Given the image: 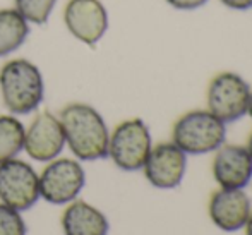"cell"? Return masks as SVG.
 Returning a JSON list of instances; mask_svg holds the SVG:
<instances>
[{"mask_svg":"<svg viewBox=\"0 0 252 235\" xmlns=\"http://www.w3.org/2000/svg\"><path fill=\"white\" fill-rule=\"evenodd\" d=\"M251 209V199L244 189H220L209 199V218L223 232L244 229Z\"/></svg>","mask_w":252,"mask_h":235,"instance_id":"12","label":"cell"},{"mask_svg":"<svg viewBox=\"0 0 252 235\" xmlns=\"http://www.w3.org/2000/svg\"><path fill=\"white\" fill-rule=\"evenodd\" d=\"M63 235H108L110 223L98 208L81 199H74L60 218Z\"/></svg>","mask_w":252,"mask_h":235,"instance_id":"13","label":"cell"},{"mask_svg":"<svg viewBox=\"0 0 252 235\" xmlns=\"http://www.w3.org/2000/svg\"><path fill=\"white\" fill-rule=\"evenodd\" d=\"M172 137L186 155H206L225 144L226 124L209 110H192L177 120Z\"/></svg>","mask_w":252,"mask_h":235,"instance_id":"3","label":"cell"},{"mask_svg":"<svg viewBox=\"0 0 252 235\" xmlns=\"http://www.w3.org/2000/svg\"><path fill=\"white\" fill-rule=\"evenodd\" d=\"M165 2L177 10H196L208 3L209 0H165Z\"/></svg>","mask_w":252,"mask_h":235,"instance_id":"18","label":"cell"},{"mask_svg":"<svg viewBox=\"0 0 252 235\" xmlns=\"http://www.w3.org/2000/svg\"><path fill=\"white\" fill-rule=\"evenodd\" d=\"M65 137L60 120L52 112H40L24 131L23 149L34 162H52L62 153Z\"/></svg>","mask_w":252,"mask_h":235,"instance_id":"9","label":"cell"},{"mask_svg":"<svg viewBox=\"0 0 252 235\" xmlns=\"http://www.w3.org/2000/svg\"><path fill=\"white\" fill-rule=\"evenodd\" d=\"M247 151H249V155L252 156V133H251V136H249V141H247Z\"/></svg>","mask_w":252,"mask_h":235,"instance_id":"21","label":"cell"},{"mask_svg":"<svg viewBox=\"0 0 252 235\" xmlns=\"http://www.w3.org/2000/svg\"><path fill=\"white\" fill-rule=\"evenodd\" d=\"M143 170L153 187L175 189L186 175L187 155L173 142H159L151 148Z\"/></svg>","mask_w":252,"mask_h":235,"instance_id":"10","label":"cell"},{"mask_svg":"<svg viewBox=\"0 0 252 235\" xmlns=\"http://www.w3.org/2000/svg\"><path fill=\"white\" fill-rule=\"evenodd\" d=\"M30 36V23L16 9H0V57L16 52Z\"/></svg>","mask_w":252,"mask_h":235,"instance_id":"14","label":"cell"},{"mask_svg":"<svg viewBox=\"0 0 252 235\" xmlns=\"http://www.w3.org/2000/svg\"><path fill=\"white\" fill-rule=\"evenodd\" d=\"M40 199L38 173L28 162L19 158L0 163V202L26 211Z\"/></svg>","mask_w":252,"mask_h":235,"instance_id":"7","label":"cell"},{"mask_svg":"<svg viewBox=\"0 0 252 235\" xmlns=\"http://www.w3.org/2000/svg\"><path fill=\"white\" fill-rule=\"evenodd\" d=\"M24 126L14 115H0V163L12 160L23 151Z\"/></svg>","mask_w":252,"mask_h":235,"instance_id":"15","label":"cell"},{"mask_svg":"<svg viewBox=\"0 0 252 235\" xmlns=\"http://www.w3.org/2000/svg\"><path fill=\"white\" fill-rule=\"evenodd\" d=\"M63 24L77 41L94 47L108 30V12L100 0H69Z\"/></svg>","mask_w":252,"mask_h":235,"instance_id":"8","label":"cell"},{"mask_svg":"<svg viewBox=\"0 0 252 235\" xmlns=\"http://www.w3.org/2000/svg\"><path fill=\"white\" fill-rule=\"evenodd\" d=\"M40 180V198L50 204H69L86 186V172L79 160L59 158L47 163Z\"/></svg>","mask_w":252,"mask_h":235,"instance_id":"5","label":"cell"},{"mask_svg":"<svg viewBox=\"0 0 252 235\" xmlns=\"http://www.w3.org/2000/svg\"><path fill=\"white\" fill-rule=\"evenodd\" d=\"M153 148L151 134L141 119L120 122L108 139V156L124 172L143 170Z\"/></svg>","mask_w":252,"mask_h":235,"instance_id":"4","label":"cell"},{"mask_svg":"<svg viewBox=\"0 0 252 235\" xmlns=\"http://www.w3.org/2000/svg\"><path fill=\"white\" fill-rule=\"evenodd\" d=\"M213 177L221 189H244L252 180V156L246 146L223 144L213 160Z\"/></svg>","mask_w":252,"mask_h":235,"instance_id":"11","label":"cell"},{"mask_svg":"<svg viewBox=\"0 0 252 235\" xmlns=\"http://www.w3.org/2000/svg\"><path fill=\"white\" fill-rule=\"evenodd\" d=\"M57 0H14V9L30 24H45L50 19Z\"/></svg>","mask_w":252,"mask_h":235,"instance_id":"16","label":"cell"},{"mask_svg":"<svg viewBox=\"0 0 252 235\" xmlns=\"http://www.w3.org/2000/svg\"><path fill=\"white\" fill-rule=\"evenodd\" d=\"M251 88L242 76L221 72L215 76L208 88V110L223 124L240 120L249 108Z\"/></svg>","mask_w":252,"mask_h":235,"instance_id":"6","label":"cell"},{"mask_svg":"<svg viewBox=\"0 0 252 235\" xmlns=\"http://www.w3.org/2000/svg\"><path fill=\"white\" fill-rule=\"evenodd\" d=\"M225 7L232 10H251L252 0H220Z\"/></svg>","mask_w":252,"mask_h":235,"instance_id":"19","label":"cell"},{"mask_svg":"<svg viewBox=\"0 0 252 235\" xmlns=\"http://www.w3.org/2000/svg\"><path fill=\"white\" fill-rule=\"evenodd\" d=\"M244 229H246V235H252V209L249 213V218H247L246 225H244Z\"/></svg>","mask_w":252,"mask_h":235,"instance_id":"20","label":"cell"},{"mask_svg":"<svg viewBox=\"0 0 252 235\" xmlns=\"http://www.w3.org/2000/svg\"><path fill=\"white\" fill-rule=\"evenodd\" d=\"M28 227L21 211L0 202V235H26Z\"/></svg>","mask_w":252,"mask_h":235,"instance_id":"17","label":"cell"},{"mask_svg":"<svg viewBox=\"0 0 252 235\" xmlns=\"http://www.w3.org/2000/svg\"><path fill=\"white\" fill-rule=\"evenodd\" d=\"M0 96L14 115L34 112L45 98V81L38 66L26 59L3 64L0 69Z\"/></svg>","mask_w":252,"mask_h":235,"instance_id":"2","label":"cell"},{"mask_svg":"<svg viewBox=\"0 0 252 235\" xmlns=\"http://www.w3.org/2000/svg\"><path fill=\"white\" fill-rule=\"evenodd\" d=\"M65 144L79 162H94L108 156L110 131L105 119L88 103H69L59 113Z\"/></svg>","mask_w":252,"mask_h":235,"instance_id":"1","label":"cell"},{"mask_svg":"<svg viewBox=\"0 0 252 235\" xmlns=\"http://www.w3.org/2000/svg\"><path fill=\"white\" fill-rule=\"evenodd\" d=\"M247 113L252 117V90H251V96H249V108H247Z\"/></svg>","mask_w":252,"mask_h":235,"instance_id":"22","label":"cell"}]
</instances>
